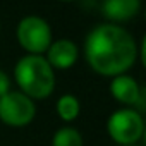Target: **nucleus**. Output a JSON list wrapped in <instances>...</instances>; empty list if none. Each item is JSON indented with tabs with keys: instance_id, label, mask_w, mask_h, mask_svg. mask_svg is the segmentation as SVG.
I'll return each mask as SVG.
<instances>
[{
	"instance_id": "2",
	"label": "nucleus",
	"mask_w": 146,
	"mask_h": 146,
	"mask_svg": "<svg viewBox=\"0 0 146 146\" xmlns=\"http://www.w3.org/2000/svg\"><path fill=\"white\" fill-rule=\"evenodd\" d=\"M19 91L28 98L45 100L55 90V72L43 55H24L14 67Z\"/></svg>"
},
{
	"instance_id": "11",
	"label": "nucleus",
	"mask_w": 146,
	"mask_h": 146,
	"mask_svg": "<svg viewBox=\"0 0 146 146\" xmlns=\"http://www.w3.org/2000/svg\"><path fill=\"white\" fill-rule=\"evenodd\" d=\"M9 91H11V79L4 70L0 69V96H4Z\"/></svg>"
},
{
	"instance_id": "6",
	"label": "nucleus",
	"mask_w": 146,
	"mask_h": 146,
	"mask_svg": "<svg viewBox=\"0 0 146 146\" xmlns=\"http://www.w3.org/2000/svg\"><path fill=\"white\" fill-rule=\"evenodd\" d=\"M45 53H46L45 58L52 69L65 70V69H70L78 60V45L72 40L62 38V40L52 41Z\"/></svg>"
},
{
	"instance_id": "3",
	"label": "nucleus",
	"mask_w": 146,
	"mask_h": 146,
	"mask_svg": "<svg viewBox=\"0 0 146 146\" xmlns=\"http://www.w3.org/2000/svg\"><path fill=\"white\" fill-rule=\"evenodd\" d=\"M107 132L119 146L137 144L144 136V119L134 108L124 107L115 110L107 120Z\"/></svg>"
},
{
	"instance_id": "8",
	"label": "nucleus",
	"mask_w": 146,
	"mask_h": 146,
	"mask_svg": "<svg viewBox=\"0 0 146 146\" xmlns=\"http://www.w3.org/2000/svg\"><path fill=\"white\" fill-rule=\"evenodd\" d=\"M141 9V0H103L102 12L113 23H124L132 19Z\"/></svg>"
},
{
	"instance_id": "10",
	"label": "nucleus",
	"mask_w": 146,
	"mask_h": 146,
	"mask_svg": "<svg viewBox=\"0 0 146 146\" xmlns=\"http://www.w3.org/2000/svg\"><path fill=\"white\" fill-rule=\"evenodd\" d=\"M52 146H83V136L76 127L64 125L55 131L52 137Z\"/></svg>"
},
{
	"instance_id": "9",
	"label": "nucleus",
	"mask_w": 146,
	"mask_h": 146,
	"mask_svg": "<svg viewBox=\"0 0 146 146\" xmlns=\"http://www.w3.org/2000/svg\"><path fill=\"white\" fill-rule=\"evenodd\" d=\"M55 110H57V115L60 120L64 122H74L79 113H81V103L79 100L74 96V95H62L58 100H57V105H55Z\"/></svg>"
},
{
	"instance_id": "12",
	"label": "nucleus",
	"mask_w": 146,
	"mask_h": 146,
	"mask_svg": "<svg viewBox=\"0 0 146 146\" xmlns=\"http://www.w3.org/2000/svg\"><path fill=\"white\" fill-rule=\"evenodd\" d=\"M62 2H74V0H62Z\"/></svg>"
},
{
	"instance_id": "1",
	"label": "nucleus",
	"mask_w": 146,
	"mask_h": 146,
	"mask_svg": "<svg viewBox=\"0 0 146 146\" xmlns=\"http://www.w3.org/2000/svg\"><path fill=\"white\" fill-rule=\"evenodd\" d=\"M88 65L100 76L115 78L137 60V43L134 36L117 24H100L93 28L84 41Z\"/></svg>"
},
{
	"instance_id": "7",
	"label": "nucleus",
	"mask_w": 146,
	"mask_h": 146,
	"mask_svg": "<svg viewBox=\"0 0 146 146\" xmlns=\"http://www.w3.org/2000/svg\"><path fill=\"white\" fill-rule=\"evenodd\" d=\"M143 86H139V83L127 74H120L115 76L110 83V95L113 96V100H117L119 103L125 105V107H132L137 103L141 93H143Z\"/></svg>"
},
{
	"instance_id": "5",
	"label": "nucleus",
	"mask_w": 146,
	"mask_h": 146,
	"mask_svg": "<svg viewBox=\"0 0 146 146\" xmlns=\"http://www.w3.org/2000/svg\"><path fill=\"white\" fill-rule=\"evenodd\" d=\"M36 117V105L21 91H9L0 96V120L9 127H26Z\"/></svg>"
},
{
	"instance_id": "13",
	"label": "nucleus",
	"mask_w": 146,
	"mask_h": 146,
	"mask_svg": "<svg viewBox=\"0 0 146 146\" xmlns=\"http://www.w3.org/2000/svg\"><path fill=\"white\" fill-rule=\"evenodd\" d=\"M132 146H137V144H132Z\"/></svg>"
},
{
	"instance_id": "4",
	"label": "nucleus",
	"mask_w": 146,
	"mask_h": 146,
	"mask_svg": "<svg viewBox=\"0 0 146 146\" xmlns=\"http://www.w3.org/2000/svg\"><path fill=\"white\" fill-rule=\"evenodd\" d=\"M16 36L29 55H43L52 43V28L43 17L28 16L19 21Z\"/></svg>"
}]
</instances>
